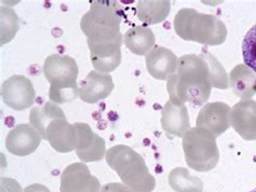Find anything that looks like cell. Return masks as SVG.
<instances>
[{"label": "cell", "instance_id": "ffe728a7", "mask_svg": "<svg viewBox=\"0 0 256 192\" xmlns=\"http://www.w3.org/2000/svg\"><path fill=\"white\" fill-rule=\"evenodd\" d=\"M60 117H65L64 111L56 103L48 102L44 106H36L32 108L30 112V122L42 140H44L46 131L51 122Z\"/></svg>", "mask_w": 256, "mask_h": 192}, {"label": "cell", "instance_id": "2e32d148", "mask_svg": "<svg viewBox=\"0 0 256 192\" xmlns=\"http://www.w3.org/2000/svg\"><path fill=\"white\" fill-rule=\"evenodd\" d=\"M178 58L164 47H154L146 54V67L150 75L158 80H168L178 69Z\"/></svg>", "mask_w": 256, "mask_h": 192}, {"label": "cell", "instance_id": "277c9868", "mask_svg": "<svg viewBox=\"0 0 256 192\" xmlns=\"http://www.w3.org/2000/svg\"><path fill=\"white\" fill-rule=\"evenodd\" d=\"M174 29L184 40L204 45H220L227 37L226 26L218 17L204 14L192 8H183L176 13Z\"/></svg>", "mask_w": 256, "mask_h": 192}, {"label": "cell", "instance_id": "30bf717a", "mask_svg": "<svg viewBox=\"0 0 256 192\" xmlns=\"http://www.w3.org/2000/svg\"><path fill=\"white\" fill-rule=\"evenodd\" d=\"M229 122L234 130L246 141L256 140V102L241 99L230 109Z\"/></svg>", "mask_w": 256, "mask_h": 192}, {"label": "cell", "instance_id": "7c38bea8", "mask_svg": "<svg viewBox=\"0 0 256 192\" xmlns=\"http://www.w3.org/2000/svg\"><path fill=\"white\" fill-rule=\"evenodd\" d=\"M78 133L76 154L82 162H96L102 160L106 155L105 141L94 133L86 123H75Z\"/></svg>", "mask_w": 256, "mask_h": 192}, {"label": "cell", "instance_id": "5bb4252c", "mask_svg": "<svg viewBox=\"0 0 256 192\" xmlns=\"http://www.w3.org/2000/svg\"><path fill=\"white\" fill-rule=\"evenodd\" d=\"M124 38L108 43H88L90 59L94 69L103 74H110L121 63V44Z\"/></svg>", "mask_w": 256, "mask_h": 192}, {"label": "cell", "instance_id": "8fae6325", "mask_svg": "<svg viewBox=\"0 0 256 192\" xmlns=\"http://www.w3.org/2000/svg\"><path fill=\"white\" fill-rule=\"evenodd\" d=\"M42 140L32 124H18L6 135V148L12 155L26 157L36 151Z\"/></svg>", "mask_w": 256, "mask_h": 192}, {"label": "cell", "instance_id": "484cf974", "mask_svg": "<svg viewBox=\"0 0 256 192\" xmlns=\"http://www.w3.org/2000/svg\"><path fill=\"white\" fill-rule=\"evenodd\" d=\"M100 192H133L129 187L126 186L124 184L118 183H110L106 184L100 188Z\"/></svg>", "mask_w": 256, "mask_h": 192}, {"label": "cell", "instance_id": "9c48e42d", "mask_svg": "<svg viewBox=\"0 0 256 192\" xmlns=\"http://www.w3.org/2000/svg\"><path fill=\"white\" fill-rule=\"evenodd\" d=\"M229 115L230 107L225 103L215 102L206 104L198 114L197 128L206 130L218 138L230 127Z\"/></svg>", "mask_w": 256, "mask_h": 192}, {"label": "cell", "instance_id": "ac0fdd59", "mask_svg": "<svg viewBox=\"0 0 256 192\" xmlns=\"http://www.w3.org/2000/svg\"><path fill=\"white\" fill-rule=\"evenodd\" d=\"M229 82L234 95L242 99H250L256 93V75L244 64L234 66L230 71Z\"/></svg>", "mask_w": 256, "mask_h": 192}, {"label": "cell", "instance_id": "8992f818", "mask_svg": "<svg viewBox=\"0 0 256 192\" xmlns=\"http://www.w3.org/2000/svg\"><path fill=\"white\" fill-rule=\"evenodd\" d=\"M183 150L188 167L197 172H208L216 167L220 151L216 137L201 128H192L183 136Z\"/></svg>", "mask_w": 256, "mask_h": 192}, {"label": "cell", "instance_id": "44dd1931", "mask_svg": "<svg viewBox=\"0 0 256 192\" xmlns=\"http://www.w3.org/2000/svg\"><path fill=\"white\" fill-rule=\"evenodd\" d=\"M170 1H140L138 2V18L145 24L164 22L170 13Z\"/></svg>", "mask_w": 256, "mask_h": 192}, {"label": "cell", "instance_id": "f1b7e54d", "mask_svg": "<svg viewBox=\"0 0 256 192\" xmlns=\"http://www.w3.org/2000/svg\"><path fill=\"white\" fill-rule=\"evenodd\" d=\"M250 192H256V188H255V189H253V190H252V191H250Z\"/></svg>", "mask_w": 256, "mask_h": 192}, {"label": "cell", "instance_id": "5b68a950", "mask_svg": "<svg viewBox=\"0 0 256 192\" xmlns=\"http://www.w3.org/2000/svg\"><path fill=\"white\" fill-rule=\"evenodd\" d=\"M78 66L68 55L52 54L46 58L44 74L50 83L49 97L56 104L72 102L79 95Z\"/></svg>", "mask_w": 256, "mask_h": 192}, {"label": "cell", "instance_id": "d4e9b609", "mask_svg": "<svg viewBox=\"0 0 256 192\" xmlns=\"http://www.w3.org/2000/svg\"><path fill=\"white\" fill-rule=\"evenodd\" d=\"M244 65L256 72V24L246 32L242 42Z\"/></svg>", "mask_w": 256, "mask_h": 192}, {"label": "cell", "instance_id": "e0dca14e", "mask_svg": "<svg viewBox=\"0 0 256 192\" xmlns=\"http://www.w3.org/2000/svg\"><path fill=\"white\" fill-rule=\"evenodd\" d=\"M161 127L168 135L183 137L190 129V116L185 104H176L169 99L161 114Z\"/></svg>", "mask_w": 256, "mask_h": 192}, {"label": "cell", "instance_id": "7a4b0ae2", "mask_svg": "<svg viewBox=\"0 0 256 192\" xmlns=\"http://www.w3.org/2000/svg\"><path fill=\"white\" fill-rule=\"evenodd\" d=\"M124 16V10L117 1H93L90 11L86 13L80 22L88 43H108L124 38L120 32Z\"/></svg>", "mask_w": 256, "mask_h": 192}, {"label": "cell", "instance_id": "ba28073f", "mask_svg": "<svg viewBox=\"0 0 256 192\" xmlns=\"http://www.w3.org/2000/svg\"><path fill=\"white\" fill-rule=\"evenodd\" d=\"M100 184L86 164L68 165L60 175V192H100Z\"/></svg>", "mask_w": 256, "mask_h": 192}, {"label": "cell", "instance_id": "9a60e30c", "mask_svg": "<svg viewBox=\"0 0 256 192\" xmlns=\"http://www.w3.org/2000/svg\"><path fill=\"white\" fill-rule=\"evenodd\" d=\"M114 90L112 78L110 74L96 70L90 71L84 80L80 82L79 97L88 104H96L108 97Z\"/></svg>", "mask_w": 256, "mask_h": 192}, {"label": "cell", "instance_id": "4316f807", "mask_svg": "<svg viewBox=\"0 0 256 192\" xmlns=\"http://www.w3.org/2000/svg\"><path fill=\"white\" fill-rule=\"evenodd\" d=\"M2 192H23L20 185L11 178H2Z\"/></svg>", "mask_w": 256, "mask_h": 192}, {"label": "cell", "instance_id": "3957f363", "mask_svg": "<svg viewBox=\"0 0 256 192\" xmlns=\"http://www.w3.org/2000/svg\"><path fill=\"white\" fill-rule=\"evenodd\" d=\"M106 162L133 192H152L156 180L150 174L144 158L129 146L117 145L106 152Z\"/></svg>", "mask_w": 256, "mask_h": 192}, {"label": "cell", "instance_id": "d6986e66", "mask_svg": "<svg viewBox=\"0 0 256 192\" xmlns=\"http://www.w3.org/2000/svg\"><path fill=\"white\" fill-rule=\"evenodd\" d=\"M126 47L136 55H145L154 48L156 38L150 28L134 26L128 29L124 36Z\"/></svg>", "mask_w": 256, "mask_h": 192}, {"label": "cell", "instance_id": "83f0119b", "mask_svg": "<svg viewBox=\"0 0 256 192\" xmlns=\"http://www.w3.org/2000/svg\"><path fill=\"white\" fill-rule=\"evenodd\" d=\"M23 192H51L49 188H46L44 185L40 184H32L30 186L26 187Z\"/></svg>", "mask_w": 256, "mask_h": 192}, {"label": "cell", "instance_id": "6da1fadb", "mask_svg": "<svg viewBox=\"0 0 256 192\" xmlns=\"http://www.w3.org/2000/svg\"><path fill=\"white\" fill-rule=\"evenodd\" d=\"M170 101L202 106L211 95L212 82L208 65L201 54H187L178 58V69L166 80Z\"/></svg>", "mask_w": 256, "mask_h": 192}, {"label": "cell", "instance_id": "603a6c76", "mask_svg": "<svg viewBox=\"0 0 256 192\" xmlns=\"http://www.w3.org/2000/svg\"><path fill=\"white\" fill-rule=\"evenodd\" d=\"M201 55L204 57L208 65V69H210L211 74L212 87L222 90H226L230 87V82H229V77L227 75V72L218 59L208 51L202 52Z\"/></svg>", "mask_w": 256, "mask_h": 192}, {"label": "cell", "instance_id": "cb8c5ba5", "mask_svg": "<svg viewBox=\"0 0 256 192\" xmlns=\"http://www.w3.org/2000/svg\"><path fill=\"white\" fill-rule=\"evenodd\" d=\"M18 30V17L9 8H2V45L11 41Z\"/></svg>", "mask_w": 256, "mask_h": 192}, {"label": "cell", "instance_id": "52a82bcc", "mask_svg": "<svg viewBox=\"0 0 256 192\" xmlns=\"http://www.w3.org/2000/svg\"><path fill=\"white\" fill-rule=\"evenodd\" d=\"M36 92L28 77L14 75L2 83V98L4 103L14 110H25L35 103Z\"/></svg>", "mask_w": 256, "mask_h": 192}, {"label": "cell", "instance_id": "4fadbf2b", "mask_svg": "<svg viewBox=\"0 0 256 192\" xmlns=\"http://www.w3.org/2000/svg\"><path fill=\"white\" fill-rule=\"evenodd\" d=\"M46 141L58 152H70L76 150L78 133L75 124H70L66 117H60L51 122L46 131Z\"/></svg>", "mask_w": 256, "mask_h": 192}, {"label": "cell", "instance_id": "7402d4cb", "mask_svg": "<svg viewBox=\"0 0 256 192\" xmlns=\"http://www.w3.org/2000/svg\"><path fill=\"white\" fill-rule=\"evenodd\" d=\"M170 187L175 192H202L204 182L194 176L185 168H175L168 177Z\"/></svg>", "mask_w": 256, "mask_h": 192}]
</instances>
